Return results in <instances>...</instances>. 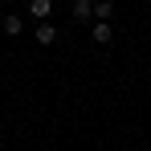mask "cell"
<instances>
[{
    "label": "cell",
    "mask_w": 151,
    "mask_h": 151,
    "mask_svg": "<svg viewBox=\"0 0 151 151\" xmlns=\"http://www.w3.org/2000/svg\"><path fill=\"white\" fill-rule=\"evenodd\" d=\"M33 37H37V45H53V41H57V29L45 21V25H37V29H33Z\"/></svg>",
    "instance_id": "2"
},
{
    "label": "cell",
    "mask_w": 151,
    "mask_h": 151,
    "mask_svg": "<svg viewBox=\"0 0 151 151\" xmlns=\"http://www.w3.org/2000/svg\"><path fill=\"white\" fill-rule=\"evenodd\" d=\"M29 17L45 25V21H49V17H53V0H33V4H29Z\"/></svg>",
    "instance_id": "1"
},
{
    "label": "cell",
    "mask_w": 151,
    "mask_h": 151,
    "mask_svg": "<svg viewBox=\"0 0 151 151\" xmlns=\"http://www.w3.org/2000/svg\"><path fill=\"white\" fill-rule=\"evenodd\" d=\"M110 17H114V4H110V0H98V4H94V21L110 25Z\"/></svg>",
    "instance_id": "5"
},
{
    "label": "cell",
    "mask_w": 151,
    "mask_h": 151,
    "mask_svg": "<svg viewBox=\"0 0 151 151\" xmlns=\"http://www.w3.org/2000/svg\"><path fill=\"white\" fill-rule=\"evenodd\" d=\"M0 29H4V33H8V37H21V17H17V12H8V17H4V21H0Z\"/></svg>",
    "instance_id": "6"
},
{
    "label": "cell",
    "mask_w": 151,
    "mask_h": 151,
    "mask_svg": "<svg viewBox=\"0 0 151 151\" xmlns=\"http://www.w3.org/2000/svg\"><path fill=\"white\" fill-rule=\"evenodd\" d=\"M90 37H94L98 45H110V41H114V33H110V25H102V21H94V29H90Z\"/></svg>",
    "instance_id": "4"
},
{
    "label": "cell",
    "mask_w": 151,
    "mask_h": 151,
    "mask_svg": "<svg viewBox=\"0 0 151 151\" xmlns=\"http://www.w3.org/2000/svg\"><path fill=\"white\" fill-rule=\"evenodd\" d=\"M70 12H74L78 25H82V21H90V17H94V4H90V0H74V8H70Z\"/></svg>",
    "instance_id": "3"
}]
</instances>
